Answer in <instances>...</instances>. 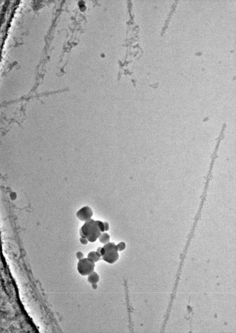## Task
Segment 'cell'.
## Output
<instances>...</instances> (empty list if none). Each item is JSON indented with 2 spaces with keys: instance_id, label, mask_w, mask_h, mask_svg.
Instances as JSON below:
<instances>
[{
  "instance_id": "1",
  "label": "cell",
  "mask_w": 236,
  "mask_h": 333,
  "mask_svg": "<svg viewBox=\"0 0 236 333\" xmlns=\"http://www.w3.org/2000/svg\"><path fill=\"white\" fill-rule=\"evenodd\" d=\"M104 232L103 222L91 218L85 222L80 228L79 234L81 237L86 238L90 242H94Z\"/></svg>"
},
{
  "instance_id": "2",
  "label": "cell",
  "mask_w": 236,
  "mask_h": 333,
  "mask_svg": "<svg viewBox=\"0 0 236 333\" xmlns=\"http://www.w3.org/2000/svg\"><path fill=\"white\" fill-rule=\"evenodd\" d=\"M105 253L102 259L105 262L112 264L119 259V255L117 245L113 242H109L103 247Z\"/></svg>"
},
{
  "instance_id": "3",
  "label": "cell",
  "mask_w": 236,
  "mask_h": 333,
  "mask_svg": "<svg viewBox=\"0 0 236 333\" xmlns=\"http://www.w3.org/2000/svg\"><path fill=\"white\" fill-rule=\"evenodd\" d=\"M95 267V263L87 257L79 260L77 264V270L81 275L87 276L93 272Z\"/></svg>"
},
{
  "instance_id": "4",
  "label": "cell",
  "mask_w": 236,
  "mask_h": 333,
  "mask_svg": "<svg viewBox=\"0 0 236 333\" xmlns=\"http://www.w3.org/2000/svg\"><path fill=\"white\" fill-rule=\"evenodd\" d=\"M93 213L89 207H84L77 212L76 216L80 221L86 222L92 218Z\"/></svg>"
},
{
  "instance_id": "5",
  "label": "cell",
  "mask_w": 236,
  "mask_h": 333,
  "mask_svg": "<svg viewBox=\"0 0 236 333\" xmlns=\"http://www.w3.org/2000/svg\"><path fill=\"white\" fill-rule=\"evenodd\" d=\"M88 258L92 259L95 263L102 259L101 256L95 251L90 252L88 255Z\"/></svg>"
},
{
  "instance_id": "6",
  "label": "cell",
  "mask_w": 236,
  "mask_h": 333,
  "mask_svg": "<svg viewBox=\"0 0 236 333\" xmlns=\"http://www.w3.org/2000/svg\"><path fill=\"white\" fill-rule=\"evenodd\" d=\"M88 280L92 284L97 283L99 280V276L96 272H93L88 275Z\"/></svg>"
},
{
  "instance_id": "7",
  "label": "cell",
  "mask_w": 236,
  "mask_h": 333,
  "mask_svg": "<svg viewBox=\"0 0 236 333\" xmlns=\"http://www.w3.org/2000/svg\"><path fill=\"white\" fill-rule=\"evenodd\" d=\"M98 238L99 241L104 245L110 242V236L107 233H102Z\"/></svg>"
},
{
  "instance_id": "8",
  "label": "cell",
  "mask_w": 236,
  "mask_h": 333,
  "mask_svg": "<svg viewBox=\"0 0 236 333\" xmlns=\"http://www.w3.org/2000/svg\"><path fill=\"white\" fill-rule=\"evenodd\" d=\"M118 251H121L125 249L126 248V244L124 242H121L118 244L117 245Z\"/></svg>"
},
{
  "instance_id": "9",
  "label": "cell",
  "mask_w": 236,
  "mask_h": 333,
  "mask_svg": "<svg viewBox=\"0 0 236 333\" xmlns=\"http://www.w3.org/2000/svg\"><path fill=\"white\" fill-rule=\"evenodd\" d=\"M80 241L83 245H86L88 243V240L86 238L81 237L80 238Z\"/></svg>"
},
{
  "instance_id": "10",
  "label": "cell",
  "mask_w": 236,
  "mask_h": 333,
  "mask_svg": "<svg viewBox=\"0 0 236 333\" xmlns=\"http://www.w3.org/2000/svg\"><path fill=\"white\" fill-rule=\"evenodd\" d=\"M77 258L79 260L84 258V254L81 251H78L76 254Z\"/></svg>"
},
{
  "instance_id": "11",
  "label": "cell",
  "mask_w": 236,
  "mask_h": 333,
  "mask_svg": "<svg viewBox=\"0 0 236 333\" xmlns=\"http://www.w3.org/2000/svg\"><path fill=\"white\" fill-rule=\"evenodd\" d=\"M104 225V231H107L109 229V225L108 222H103Z\"/></svg>"
},
{
  "instance_id": "12",
  "label": "cell",
  "mask_w": 236,
  "mask_h": 333,
  "mask_svg": "<svg viewBox=\"0 0 236 333\" xmlns=\"http://www.w3.org/2000/svg\"><path fill=\"white\" fill-rule=\"evenodd\" d=\"M92 287L93 289H96L97 288V285L96 283L92 284Z\"/></svg>"
}]
</instances>
